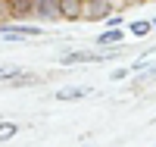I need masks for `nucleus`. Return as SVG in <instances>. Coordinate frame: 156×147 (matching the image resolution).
<instances>
[{"label":"nucleus","instance_id":"f257e3e1","mask_svg":"<svg viewBox=\"0 0 156 147\" xmlns=\"http://www.w3.org/2000/svg\"><path fill=\"white\" fill-rule=\"evenodd\" d=\"M109 57H103V53H84V50H75V53H66V57H59L62 66H78V63H106Z\"/></svg>","mask_w":156,"mask_h":147},{"label":"nucleus","instance_id":"f03ea898","mask_svg":"<svg viewBox=\"0 0 156 147\" xmlns=\"http://www.w3.org/2000/svg\"><path fill=\"white\" fill-rule=\"evenodd\" d=\"M34 13L44 22H53L59 19V0H34Z\"/></svg>","mask_w":156,"mask_h":147},{"label":"nucleus","instance_id":"7ed1b4c3","mask_svg":"<svg viewBox=\"0 0 156 147\" xmlns=\"http://www.w3.org/2000/svg\"><path fill=\"white\" fill-rule=\"evenodd\" d=\"M81 0H59V19H69V22H75V19H81Z\"/></svg>","mask_w":156,"mask_h":147},{"label":"nucleus","instance_id":"20e7f679","mask_svg":"<svg viewBox=\"0 0 156 147\" xmlns=\"http://www.w3.org/2000/svg\"><path fill=\"white\" fill-rule=\"evenodd\" d=\"M90 9L84 13V19H109V3L106 0H90Z\"/></svg>","mask_w":156,"mask_h":147},{"label":"nucleus","instance_id":"39448f33","mask_svg":"<svg viewBox=\"0 0 156 147\" xmlns=\"http://www.w3.org/2000/svg\"><path fill=\"white\" fill-rule=\"evenodd\" d=\"M122 38H125V31H119V28H109V31H100L97 44H100V47H112V44H119Z\"/></svg>","mask_w":156,"mask_h":147},{"label":"nucleus","instance_id":"423d86ee","mask_svg":"<svg viewBox=\"0 0 156 147\" xmlns=\"http://www.w3.org/2000/svg\"><path fill=\"white\" fill-rule=\"evenodd\" d=\"M9 9L16 13V16H25V13H34V0H6Z\"/></svg>","mask_w":156,"mask_h":147},{"label":"nucleus","instance_id":"0eeeda50","mask_svg":"<svg viewBox=\"0 0 156 147\" xmlns=\"http://www.w3.org/2000/svg\"><path fill=\"white\" fill-rule=\"evenodd\" d=\"M84 94H87V88H59L56 91L59 100H78V97H84Z\"/></svg>","mask_w":156,"mask_h":147},{"label":"nucleus","instance_id":"6e6552de","mask_svg":"<svg viewBox=\"0 0 156 147\" xmlns=\"http://www.w3.org/2000/svg\"><path fill=\"white\" fill-rule=\"evenodd\" d=\"M16 131H19V125H16V122H0V141L16 138Z\"/></svg>","mask_w":156,"mask_h":147},{"label":"nucleus","instance_id":"1a4fd4ad","mask_svg":"<svg viewBox=\"0 0 156 147\" xmlns=\"http://www.w3.org/2000/svg\"><path fill=\"white\" fill-rule=\"evenodd\" d=\"M153 31V22H134L131 25V35L134 38H144V35H150Z\"/></svg>","mask_w":156,"mask_h":147},{"label":"nucleus","instance_id":"9d476101","mask_svg":"<svg viewBox=\"0 0 156 147\" xmlns=\"http://www.w3.org/2000/svg\"><path fill=\"white\" fill-rule=\"evenodd\" d=\"M16 75H19L16 66H0V82H6V78H16Z\"/></svg>","mask_w":156,"mask_h":147},{"label":"nucleus","instance_id":"9b49d317","mask_svg":"<svg viewBox=\"0 0 156 147\" xmlns=\"http://www.w3.org/2000/svg\"><path fill=\"white\" fill-rule=\"evenodd\" d=\"M153 25H156V22H153Z\"/></svg>","mask_w":156,"mask_h":147}]
</instances>
